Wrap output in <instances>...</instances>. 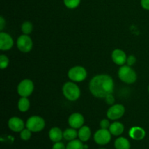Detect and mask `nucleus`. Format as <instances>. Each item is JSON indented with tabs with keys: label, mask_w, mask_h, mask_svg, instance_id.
Segmentation results:
<instances>
[{
	"label": "nucleus",
	"mask_w": 149,
	"mask_h": 149,
	"mask_svg": "<svg viewBox=\"0 0 149 149\" xmlns=\"http://www.w3.org/2000/svg\"><path fill=\"white\" fill-rule=\"evenodd\" d=\"M89 89L93 96L97 98H105L112 94L114 90V81L108 74H98L90 80Z\"/></svg>",
	"instance_id": "1"
},
{
	"label": "nucleus",
	"mask_w": 149,
	"mask_h": 149,
	"mask_svg": "<svg viewBox=\"0 0 149 149\" xmlns=\"http://www.w3.org/2000/svg\"><path fill=\"white\" fill-rule=\"evenodd\" d=\"M63 94L67 100L76 101L81 95V90L79 86L74 81H68L63 86Z\"/></svg>",
	"instance_id": "2"
},
{
	"label": "nucleus",
	"mask_w": 149,
	"mask_h": 149,
	"mask_svg": "<svg viewBox=\"0 0 149 149\" xmlns=\"http://www.w3.org/2000/svg\"><path fill=\"white\" fill-rule=\"evenodd\" d=\"M120 80L126 84H133L137 80V74L129 65H122L118 71Z\"/></svg>",
	"instance_id": "3"
},
{
	"label": "nucleus",
	"mask_w": 149,
	"mask_h": 149,
	"mask_svg": "<svg viewBox=\"0 0 149 149\" xmlns=\"http://www.w3.org/2000/svg\"><path fill=\"white\" fill-rule=\"evenodd\" d=\"M68 77L74 82H81L86 79L87 77V70L82 66L77 65L70 68L68 72Z\"/></svg>",
	"instance_id": "4"
},
{
	"label": "nucleus",
	"mask_w": 149,
	"mask_h": 149,
	"mask_svg": "<svg viewBox=\"0 0 149 149\" xmlns=\"http://www.w3.org/2000/svg\"><path fill=\"white\" fill-rule=\"evenodd\" d=\"M26 128L33 132L42 131L45 127V121L39 116H32L26 121Z\"/></svg>",
	"instance_id": "5"
},
{
	"label": "nucleus",
	"mask_w": 149,
	"mask_h": 149,
	"mask_svg": "<svg viewBox=\"0 0 149 149\" xmlns=\"http://www.w3.org/2000/svg\"><path fill=\"white\" fill-rule=\"evenodd\" d=\"M34 90V84L31 79H26L19 83L17 86V93L20 97H28L32 94Z\"/></svg>",
	"instance_id": "6"
},
{
	"label": "nucleus",
	"mask_w": 149,
	"mask_h": 149,
	"mask_svg": "<svg viewBox=\"0 0 149 149\" xmlns=\"http://www.w3.org/2000/svg\"><path fill=\"white\" fill-rule=\"evenodd\" d=\"M17 47L20 52H29L33 48V42L29 35L22 34L17 39Z\"/></svg>",
	"instance_id": "7"
},
{
	"label": "nucleus",
	"mask_w": 149,
	"mask_h": 149,
	"mask_svg": "<svg viewBox=\"0 0 149 149\" xmlns=\"http://www.w3.org/2000/svg\"><path fill=\"white\" fill-rule=\"evenodd\" d=\"M125 113V108L122 104H113L108 109L107 117L111 120H117L122 118Z\"/></svg>",
	"instance_id": "8"
},
{
	"label": "nucleus",
	"mask_w": 149,
	"mask_h": 149,
	"mask_svg": "<svg viewBox=\"0 0 149 149\" xmlns=\"http://www.w3.org/2000/svg\"><path fill=\"white\" fill-rule=\"evenodd\" d=\"M111 139V133L108 129H100L96 131L94 135V140L99 145H106Z\"/></svg>",
	"instance_id": "9"
},
{
	"label": "nucleus",
	"mask_w": 149,
	"mask_h": 149,
	"mask_svg": "<svg viewBox=\"0 0 149 149\" xmlns=\"http://www.w3.org/2000/svg\"><path fill=\"white\" fill-rule=\"evenodd\" d=\"M14 45V42L9 33L1 31L0 33V49L7 51L11 49Z\"/></svg>",
	"instance_id": "10"
},
{
	"label": "nucleus",
	"mask_w": 149,
	"mask_h": 149,
	"mask_svg": "<svg viewBox=\"0 0 149 149\" xmlns=\"http://www.w3.org/2000/svg\"><path fill=\"white\" fill-rule=\"evenodd\" d=\"M68 125L74 129H79L84 123V118L80 113H74L68 117Z\"/></svg>",
	"instance_id": "11"
},
{
	"label": "nucleus",
	"mask_w": 149,
	"mask_h": 149,
	"mask_svg": "<svg viewBox=\"0 0 149 149\" xmlns=\"http://www.w3.org/2000/svg\"><path fill=\"white\" fill-rule=\"evenodd\" d=\"M111 58L115 64L122 66L127 63V57L122 49H115L111 53Z\"/></svg>",
	"instance_id": "12"
},
{
	"label": "nucleus",
	"mask_w": 149,
	"mask_h": 149,
	"mask_svg": "<svg viewBox=\"0 0 149 149\" xmlns=\"http://www.w3.org/2000/svg\"><path fill=\"white\" fill-rule=\"evenodd\" d=\"M8 127L13 132H20L24 129L25 125L23 121L20 118L14 116V117H12L9 119Z\"/></svg>",
	"instance_id": "13"
},
{
	"label": "nucleus",
	"mask_w": 149,
	"mask_h": 149,
	"mask_svg": "<svg viewBox=\"0 0 149 149\" xmlns=\"http://www.w3.org/2000/svg\"><path fill=\"white\" fill-rule=\"evenodd\" d=\"M129 135L132 139L141 141L146 136V131L141 127H133L129 131Z\"/></svg>",
	"instance_id": "14"
},
{
	"label": "nucleus",
	"mask_w": 149,
	"mask_h": 149,
	"mask_svg": "<svg viewBox=\"0 0 149 149\" xmlns=\"http://www.w3.org/2000/svg\"><path fill=\"white\" fill-rule=\"evenodd\" d=\"M49 139L54 143L60 142L63 138V132L60 128L55 127L51 128L49 132Z\"/></svg>",
	"instance_id": "15"
},
{
	"label": "nucleus",
	"mask_w": 149,
	"mask_h": 149,
	"mask_svg": "<svg viewBox=\"0 0 149 149\" xmlns=\"http://www.w3.org/2000/svg\"><path fill=\"white\" fill-rule=\"evenodd\" d=\"M109 130L110 131L111 135H114V136H119L123 133L124 130H125V127H124L123 124L121 122H114L111 124Z\"/></svg>",
	"instance_id": "16"
},
{
	"label": "nucleus",
	"mask_w": 149,
	"mask_h": 149,
	"mask_svg": "<svg viewBox=\"0 0 149 149\" xmlns=\"http://www.w3.org/2000/svg\"><path fill=\"white\" fill-rule=\"evenodd\" d=\"M78 137L80 141L82 142H87L89 141L91 137V130L90 127L87 126H82L79 128V130L78 132Z\"/></svg>",
	"instance_id": "17"
},
{
	"label": "nucleus",
	"mask_w": 149,
	"mask_h": 149,
	"mask_svg": "<svg viewBox=\"0 0 149 149\" xmlns=\"http://www.w3.org/2000/svg\"><path fill=\"white\" fill-rule=\"evenodd\" d=\"M114 146L116 149H130V143L127 138L120 137L115 141Z\"/></svg>",
	"instance_id": "18"
},
{
	"label": "nucleus",
	"mask_w": 149,
	"mask_h": 149,
	"mask_svg": "<svg viewBox=\"0 0 149 149\" xmlns=\"http://www.w3.org/2000/svg\"><path fill=\"white\" fill-rule=\"evenodd\" d=\"M17 108L20 112H26L30 108V101L26 97H21L17 103Z\"/></svg>",
	"instance_id": "19"
},
{
	"label": "nucleus",
	"mask_w": 149,
	"mask_h": 149,
	"mask_svg": "<svg viewBox=\"0 0 149 149\" xmlns=\"http://www.w3.org/2000/svg\"><path fill=\"white\" fill-rule=\"evenodd\" d=\"M77 136H78V132L74 128H68L63 132V138L66 141H71L75 140Z\"/></svg>",
	"instance_id": "20"
},
{
	"label": "nucleus",
	"mask_w": 149,
	"mask_h": 149,
	"mask_svg": "<svg viewBox=\"0 0 149 149\" xmlns=\"http://www.w3.org/2000/svg\"><path fill=\"white\" fill-rule=\"evenodd\" d=\"M84 144L80 140H73L68 143L66 149H84Z\"/></svg>",
	"instance_id": "21"
},
{
	"label": "nucleus",
	"mask_w": 149,
	"mask_h": 149,
	"mask_svg": "<svg viewBox=\"0 0 149 149\" xmlns=\"http://www.w3.org/2000/svg\"><path fill=\"white\" fill-rule=\"evenodd\" d=\"M33 31V24L30 21H25L21 25V31L23 34L29 35Z\"/></svg>",
	"instance_id": "22"
},
{
	"label": "nucleus",
	"mask_w": 149,
	"mask_h": 149,
	"mask_svg": "<svg viewBox=\"0 0 149 149\" xmlns=\"http://www.w3.org/2000/svg\"><path fill=\"white\" fill-rule=\"evenodd\" d=\"M64 4L68 9H75L80 4L81 0H63Z\"/></svg>",
	"instance_id": "23"
},
{
	"label": "nucleus",
	"mask_w": 149,
	"mask_h": 149,
	"mask_svg": "<svg viewBox=\"0 0 149 149\" xmlns=\"http://www.w3.org/2000/svg\"><path fill=\"white\" fill-rule=\"evenodd\" d=\"M9 63H10L9 58L5 55H0V68L1 69H5L6 68H7Z\"/></svg>",
	"instance_id": "24"
},
{
	"label": "nucleus",
	"mask_w": 149,
	"mask_h": 149,
	"mask_svg": "<svg viewBox=\"0 0 149 149\" xmlns=\"http://www.w3.org/2000/svg\"><path fill=\"white\" fill-rule=\"evenodd\" d=\"M31 137V131L29 130L28 128L23 129L20 132V138L23 141H28L30 139Z\"/></svg>",
	"instance_id": "25"
},
{
	"label": "nucleus",
	"mask_w": 149,
	"mask_h": 149,
	"mask_svg": "<svg viewBox=\"0 0 149 149\" xmlns=\"http://www.w3.org/2000/svg\"><path fill=\"white\" fill-rule=\"evenodd\" d=\"M105 100H106V103L108 105H110V106H112V105L114 104L115 103V98L113 97V94H109L105 97Z\"/></svg>",
	"instance_id": "26"
},
{
	"label": "nucleus",
	"mask_w": 149,
	"mask_h": 149,
	"mask_svg": "<svg viewBox=\"0 0 149 149\" xmlns=\"http://www.w3.org/2000/svg\"><path fill=\"white\" fill-rule=\"evenodd\" d=\"M110 125L111 124L109 119H102L100 122V126L102 129H109Z\"/></svg>",
	"instance_id": "27"
},
{
	"label": "nucleus",
	"mask_w": 149,
	"mask_h": 149,
	"mask_svg": "<svg viewBox=\"0 0 149 149\" xmlns=\"http://www.w3.org/2000/svg\"><path fill=\"white\" fill-rule=\"evenodd\" d=\"M136 63V58H135L134 55H130L127 57V65L129 66H132L134 64Z\"/></svg>",
	"instance_id": "28"
},
{
	"label": "nucleus",
	"mask_w": 149,
	"mask_h": 149,
	"mask_svg": "<svg viewBox=\"0 0 149 149\" xmlns=\"http://www.w3.org/2000/svg\"><path fill=\"white\" fill-rule=\"evenodd\" d=\"M52 149H66V147L62 142H57L53 145Z\"/></svg>",
	"instance_id": "29"
},
{
	"label": "nucleus",
	"mask_w": 149,
	"mask_h": 149,
	"mask_svg": "<svg viewBox=\"0 0 149 149\" xmlns=\"http://www.w3.org/2000/svg\"><path fill=\"white\" fill-rule=\"evenodd\" d=\"M141 4L144 10H149V0H141Z\"/></svg>",
	"instance_id": "30"
},
{
	"label": "nucleus",
	"mask_w": 149,
	"mask_h": 149,
	"mask_svg": "<svg viewBox=\"0 0 149 149\" xmlns=\"http://www.w3.org/2000/svg\"><path fill=\"white\" fill-rule=\"evenodd\" d=\"M4 26H5V20H4V17L2 16L0 17V31H2V30L4 29Z\"/></svg>",
	"instance_id": "31"
},
{
	"label": "nucleus",
	"mask_w": 149,
	"mask_h": 149,
	"mask_svg": "<svg viewBox=\"0 0 149 149\" xmlns=\"http://www.w3.org/2000/svg\"><path fill=\"white\" fill-rule=\"evenodd\" d=\"M148 93H149V86H148Z\"/></svg>",
	"instance_id": "32"
},
{
	"label": "nucleus",
	"mask_w": 149,
	"mask_h": 149,
	"mask_svg": "<svg viewBox=\"0 0 149 149\" xmlns=\"http://www.w3.org/2000/svg\"><path fill=\"white\" fill-rule=\"evenodd\" d=\"M101 149H104V148H101Z\"/></svg>",
	"instance_id": "33"
}]
</instances>
